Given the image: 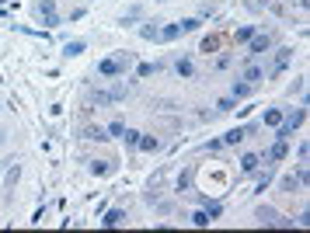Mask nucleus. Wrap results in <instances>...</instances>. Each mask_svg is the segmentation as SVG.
<instances>
[{
    "mask_svg": "<svg viewBox=\"0 0 310 233\" xmlns=\"http://www.w3.org/2000/svg\"><path fill=\"white\" fill-rule=\"evenodd\" d=\"M240 129H244V136H254V132L261 129V122H247V126H240Z\"/></svg>",
    "mask_w": 310,
    "mask_h": 233,
    "instance_id": "obj_40",
    "label": "nucleus"
},
{
    "mask_svg": "<svg viewBox=\"0 0 310 233\" xmlns=\"http://www.w3.org/2000/svg\"><path fill=\"white\" fill-rule=\"evenodd\" d=\"M160 21H147V24H140V38H147V42H157L160 38V28H157Z\"/></svg>",
    "mask_w": 310,
    "mask_h": 233,
    "instance_id": "obj_14",
    "label": "nucleus"
},
{
    "mask_svg": "<svg viewBox=\"0 0 310 233\" xmlns=\"http://www.w3.org/2000/svg\"><path fill=\"white\" fill-rule=\"evenodd\" d=\"M136 150H143V154H157V150H160V140H157V136H143V132H140Z\"/></svg>",
    "mask_w": 310,
    "mask_h": 233,
    "instance_id": "obj_13",
    "label": "nucleus"
},
{
    "mask_svg": "<svg viewBox=\"0 0 310 233\" xmlns=\"http://www.w3.org/2000/svg\"><path fill=\"white\" fill-rule=\"evenodd\" d=\"M289 63H293V49H289V46H282V49H275V63H272V70H268V74H265V77H282V74H286V70H289Z\"/></svg>",
    "mask_w": 310,
    "mask_h": 233,
    "instance_id": "obj_2",
    "label": "nucleus"
},
{
    "mask_svg": "<svg viewBox=\"0 0 310 233\" xmlns=\"http://www.w3.org/2000/svg\"><path fill=\"white\" fill-rule=\"evenodd\" d=\"M91 104H94V108H108V104H112L108 90H91Z\"/></svg>",
    "mask_w": 310,
    "mask_h": 233,
    "instance_id": "obj_24",
    "label": "nucleus"
},
{
    "mask_svg": "<svg viewBox=\"0 0 310 233\" xmlns=\"http://www.w3.org/2000/svg\"><path fill=\"white\" fill-rule=\"evenodd\" d=\"M119 140H122L126 146H136V143H140V132H136V129H122V136H119Z\"/></svg>",
    "mask_w": 310,
    "mask_h": 233,
    "instance_id": "obj_31",
    "label": "nucleus"
},
{
    "mask_svg": "<svg viewBox=\"0 0 310 233\" xmlns=\"http://www.w3.org/2000/svg\"><path fill=\"white\" fill-rule=\"evenodd\" d=\"M4 143H7V132H4V129H0V146H4Z\"/></svg>",
    "mask_w": 310,
    "mask_h": 233,
    "instance_id": "obj_42",
    "label": "nucleus"
},
{
    "mask_svg": "<svg viewBox=\"0 0 310 233\" xmlns=\"http://www.w3.org/2000/svg\"><path fill=\"white\" fill-rule=\"evenodd\" d=\"M18 181H21V164H18V160H11V167H7V174H4V198H11V195H14Z\"/></svg>",
    "mask_w": 310,
    "mask_h": 233,
    "instance_id": "obj_4",
    "label": "nucleus"
},
{
    "mask_svg": "<svg viewBox=\"0 0 310 233\" xmlns=\"http://www.w3.org/2000/svg\"><path fill=\"white\" fill-rule=\"evenodd\" d=\"M122 223H126V209H108L101 220V226H122Z\"/></svg>",
    "mask_w": 310,
    "mask_h": 233,
    "instance_id": "obj_12",
    "label": "nucleus"
},
{
    "mask_svg": "<svg viewBox=\"0 0 310 233\" xmlns=\"http://www.w3.org/2000/svg\"><path fill=\"white\" fill-rule=\"evenodd\" d=\"M157 70H160L157 63H140V66H136V77H154Z\"/></svg>",
    "mask_w": 310,
    "mask_h": 233,
    "instance_id": "obj_32",
    "label": "nucleus"
},
{
    "mask_svg": "<svg viewBox=\"0 0 310 233\" xmlns=\"http://www.w3.org/2000/svg\"><path fill=\"white\" fill-rule=\"evenodd\" d=\"M303 184H300V178L296 174H282V181H279V192H286V195H293V192H300Z\"/></svg>",
    "mask_w": 310,
    "mask_h": 233,
    "instance_id": "obj_10",
    "label": "nucleus"
},
{
    "mask_svg": "<svg viewBox=\"0 0 310 233\" xmlns=\"http://www.w3.org/2000/svg\"><path fill=\"white\" fill-rule=\"evenodd\" d=\"M279 122H282V112H279V108H268V112L261 115V126H268V129H275Z\"/></svg>",
    "mask_w": 310,
    "mask_h": 233,
    "instance_id": "obj_20",
    "label": "nucleus"
},
{
    "mask_svg": "<svg viewBox=\"0 0 310 233\" xmlns=\"http://www.w3.org/2000/svg\"><path fill=\"white\" fill-rule=\"evenodd\" d=\"M233 108H237L233 98H220V101H216V112H233Z\"/></svg>",
    "mask_w": 310,
    "mask_h": 233,
    "instance_id": "obj_36",
    "label": "nucleus"
},
{
    "mask_svg": "<svg viewBox=\"0 0 310 233\" xmlns=\"http://www.w3.org/2000/svg\"><path fill=\"white\" fill-rule=\"evenodd\" d=\"M84 49H87V42H84V38H74V42H67V46H63V56L70 60V56H80Z\"/></svg>",
    "mask_w": 310,
    "mask_h": 233,
    "instance_id": "obj_17",
    "label": "nucleus"
},
{
    "mask_svg": "<svg viewBox=\"0 0 310 233\" xmlns=\"http://www.w3.org/2000/svg\"><path fill=\"white\" fill-rule=\"evenodd\" d=\"M4 4H7V0H0V7H4Z\"/></svg>",
    "mask_w": 310,
    "mask_h": 233,
    "instance_id": "obj_43",
    "label": "nucleus"
},
{
    "mask_svg": "<svg viewBox=\"0 0 310 233\" xmlns=\"http://www.w3.org/2000/svg\"><path fill=\"white\" fill-rule=\"evenodd\" d=\"M115 60H119V70H122V74L136 63V56H133V52H115Z\"/></svg>",
    "mask_w": 310,
    "mask_h": 233,
    "instance_id": "obj_30",
    "label": "nucleus"
},
{
    "mask_svg": "<svg viewBox=\"0 0 310 233\" xmlns=\"http://www.w3.org/2000/svg\"><path fill=\"white\" fill-rule=\"evenodd\" d=\"M282 118H286L293 129H296V126H303V118H307V104H300L296 112H289V115H282Z\"/></svg>",
    "mask_w": 310,
    "mask_h": 233,
    "instance_id": "obj_21",
    "label": "nucleus"
},
{
    "mask_svg": "<svg viewBox=\"0 0 310 233\" xmlns=\"http://www.w3.org/2000/svg\"><path fill=\"white\" fill-rule=\"evenodd\" d=\"M233 63V56L230 52H223V56H220V60H216V70H227V66H230Z\"/></svg>",
    "mask_w": 310,
    "mask_h": 233,
    "instance_id": "obj_39",
    "label": "nucleus"
},
{
    "mask_svg": "<svg viewBox=\"0 0 310 233\" xmlns=\"http://www.w3.org/2000/svg\"><path fill=\"white\" fill-rule=\"evenodd\" d=\"M199 206L206 209V216H209V220H220V216H223V206H220V202H209L206 195H199Z\"/></svg>",
    "mask_w": 310,
    "mask_h": 233,
    "instance_id": "obj_11",
    "label": "nucleus"
},
{
    "mask_svg": "<svg viewBox=\"0 0 310 233\" xmlns=\"http://www.w3.org/2000/svg\"><path fill=\"white\" fill-rule=\"evenodd\" d=\"M254 220H258L261 226H293V220L279 216L275 206H258V209H254Z\"/></svg>",
    "mask_w": 310,
    "mask_h": 233,
    "instance_id": "obj_1",
    "label": "nucleus"
},
{
    "mask_svg": "<svg viewBox=\"0 0 310 233\" xmlns=\"http://www.w3.org/2000/svg\"><path fill=\"white\" fill-rule=\"evenodd\" d=\"M206 150H209V154H220V150H223V143H220V140H209V143H206Z\"/></svg>",
    "mask_w": 310,
    "mask_h": 233,
    "instance_id": "obj_41",
    "label": "nucleus"
},
{
    "mask_svg": "<svg viewBox=\"0 0 310 233\" xmlns=\"http://www.w3.org/2000/svg\"><path fill=\"white\" fill-rule=\"evenodd\" d=\"M258 164H261V156H258V154H244V156H240V170H244V174H251Z\"/></svg>",
    "mask_w": 310,
    "mask_h": 233,
    "instance_id": "obj_23",
    "label": "nucleus"
},
{
    "mask_svg": "<svg viewBox=\"0 0 310 233\" xmlns=\"http://www.w3.org/2000/svg\"><path fill=\"white\" fill-rule=\"evenodd\" d=\"M0 84H4V77H0Z\"/></svg>",
    "mask_w": 310,
    "mask_h": 233,
    "instance_id": "obj_45",
    "label": "nucleus"
},
{
    "mask_svg": "<svg viewBox=\"0 0 310 233\" xmlns=\"http://www.w3.org/2000/svg\"><path fill=\"white\" fill-rule=\"evenodd\" d=\"M98 74H101V77H108V80L122 77V70H119V60H115V56H108V60H101V63H98Z\"/></svg>",
    "mask_w": 310,
    "mask_h": 233,
    "instance_id": "obj_7",
    "label": "nucleus"
},
{
    "mask_svg": "<svg viewBox=\"0 0 310 233\" xmlns=\"http://www.w3.org/2000/svg\"><path fill=\"white\" fill-rule=\"evenodd\" d=\"M122 129H126V122H119V118H115V122H112L105 132H108V140H112V136H122Z\"/></svg>",
    "mask_w": 310,
    "mask_h": 233,
    "instance_id": "obj_37",
    "label": "nucleus"
},
{
    "mask_svg": "<svg viewBox=\"0 0 310 233\" xmlns=\"http://www.w3.org/2000/svg\"><path fill=\"white\" fill-rule=\"evenodd\" d=\"M80 140H87V143H105V140H108V132H105L101 126H84Z\"/></svg>",
    "mask_w": 310,
    "mask_h": 233,
    "instance_id": "obj_8",
    "label": "nucleus"
},
{
    "mask_svg": "<svg viewBox=\"0 0 310 233\" xmlns=\"http://www.w3.org/2000/svg\"><path fill=\"white\" fill-rule=\"evenodd\" d=\"M244 140H247V136H244V129L237 126V129H230V132H227L220 143H223V146H237V143H244Z\"/></svg>",
    "mask_w": 310,
    "mask_h": 233,
    "instance_id": "obj_18",
    "label": "nucleus"
},
{
    "mask_svg": "<svg viewBox=\"0 0 310 233\" xmlns=\"http://www.w3.org/2000/svg\"><path fill=\"white\" fill-rule=\"evenodd\" d=\"M157 4H164V0H157Z\"/></svg>",
    "mask_w": 310,
    "mask_h": 233,
    "instance_id": "obj_44",
    "label": "nucleus"
},
{
    "mask_svg": "<svg viewBox=\"0 0 310 233\" xmlns=\"http://www.w3.org/2000/svg\"><path fill=\"white\" fill-rule=\"evenodd\" d=\"M192 223H195V226H209L213 220L206 216V209H199V212H192Z\"/></svg>",
    "mask_w": 310,
    "mask_h": 233,
    "instance_id": "obj_35",
    "label": "nucleus"
},
{
    "mask_svg": "<svg viewBox=\"0 0 310 233\" xmlns=\"http://www.w3.org/2000/svg\"><path fill=\"white\" fill-rule=\"evenodd\" d=\"M140 18H143V7L136 4V7H129V10L122 14V21H119V24H133V21H140Z\"/></svg>",
    "mask_w": 310,
    "mask_h": 233,
    "instance_id": "obj_26",
    "label": "nucleus"
},
{
    "mask_svg": "<svg viewBox=\"0 0 310 233\" xmlns=\"http://www.w3.org/2000/svg\"><path fill=\"white\" fill-rule=\"evenodd\" d=\"M254 32H258L254 24H244V28H237V32H233V42H237V46H247V42L254 38Z\"/></svg>",
    "mask_w": 310,
    "mask_h": 233,
    "instance_id": "obj_15",
    "label": "nucleus"
},
{
    "mask_svg": "<svg viewBox=\"0 0 310 233\" xmlns=\"http://www.w3.org/2000/svg\"><path fill=\"white\" fill-rule=\"evenodd\" d=\"M178 35H181V28H178V24H164V28H160V42H174Z\"/></svg>",
    "mask_w": 310,
    "mask_h": 233,
    "instance_id": "obj_27",
    "label": "nucleus"
},
{
    "mask_svg": "<svg viewBox=\"0 0 310 233\" xmlns=\"http://www.w3.org/2000/svg\"><path fill=\"white\" fill-rule=\"evenodd\" d=\"M247 94H251V84H247V80H233V87H230V98H233V101H244Z\"/></svg>",
    "mask_w": 310,
    "mask_h": 233,
    "instance_id": "obj_16",
    "label": "nucleus"
},
{
    "mask_svg": "<svg viewBox=\"0 0 310 233\" xmlns=\"http://www.w3.org/2000/svg\"><path fill=\"white\" fill-rule=\"evenodd\" d=\"M296 156H300V164H307V160H310V143H300V150H296Z\"/></svg>",
    "mask_w": 310,
    "mask_h": 233,
    "instance_id": "obj_38",
    "label": "nucleus"
},
{
    "mask_svg": "<svg viewBox=\"0 0 310 233\" xmlns=\"http://www.w3.org/2000/svg\"><path fill=\"white\" fill-rule=\"evenodd\" d=\"M240 80H247L251 87H254V84H261V80H265V66H258V63H251V60H247V66H244Z\"/></svg>",
    "mask_w": 310,
    "mask_h": 233,
    "instance_id": "obj_6",
    "label": "nucleus"
},
{
    "mask_svg": "<svg viewBox=\"0 0 310 233\" xmlns=\"http://www.w3.org/2000/svg\"><path fill=\"white\" fill-rule=\"evenodd\" d=\"M174 192H178V195H181V192H192V170H181V174H178Z\"/></svg>",
    "mask_w": 310,
    "mask_h": 233,
    "instance_id": "obj_22",
    "label": "nucleus"
},
{
    "mask_svg": "<svg viewBox=\"0 0 310 233\" xmlns=\"http://www.w3.org/2000/svg\"><path fill=\"white\" fill-rule=\"evenodd\" d=\"M220 46H223V42H220V35H202L199 52H206V56H209V52H220Z\"/></svg>",
    "mask_w": 310,
    "mask_h": 233,
    "instance_id": "obj_9",
    "label": "nucleus"
},
{
    "mask_svg": "<svg viewBox=\"0 0 310 233\" xmlns=\"http://www.w3.org/2000/svg\"><path fill=\"white\" fill-rule=\"evenodd\" d=\"M164 181H167V170H157L154 178H150V184H147V192H160V188H164Z\"/></svg>",
    "mask_w": 310,
    "mask_h": 233,
    "instance_id": "obj_29",
    "label": "nucleus"
},
{
    "mask_svg": "<svg viewBox=\"0 0 310 233\" xmlns=\"http://www.w3.org/2000/svg\"><path fill=\"white\" fill-rule=\"evenodd\" d=\"M42 24H46V28H60V14H56V10H46V14H42Z\"/></svg>",
    "mask_w": 310,
    "mask_h": 233,
    "instance_id": "obj_33",
    "label": "nucleus"
},
{
    "mask_svg": "<svg viewBox=\"0 0 310 233\" xmlns=\"http://www.w3.org/2000/svg\"><path fill=\"white\" fill-rule=\"evenodd\" d=\"M178 28H181V32H199V28H202V21H199V18H185Z\"/></svg>",
    "mask_w": 310,
    "mask_h": 233,
    "instance_id": "obj_34",
    "label": "nucleus"
},
{
    "mask_svg": "<svg viewBox=\"0 0 310 233\" xmlns=\"http://www.w3.org/2000/svg\"><path fill=\"white\" fill-rule=\"evenodd\" d=\"M108 170H112V160H91V174L94 178H105Z\"/></svg>",
    "mask_w": 310,
    "mask_h": 233,
    "instance_id": "obj_25",
    "label": "nucleus"
},
{
    "mask_svg": "<svg viewBox=\"0 0 310 233\" xmlns=\"http://www.w3.org/2000/svg\"><path fill=\"white\" fill-rule=\"evenodd\" d=\"M272 49V35H258L254 32V38L247 42V60H254V56H265Z\"/></svg>",
    "mask_w": 310,
    "mask_h": 233,
    "instance_id": "obj_3",
    "label": "nucleus"
},
{
    "mask_svg": "<svg viewBox=\"0 0 310 233\" xmlns=\"http://www.w3.org/2000/svg\"><path fill=\"white\" fill-rule=\"evenodd\" d=\"M286 154H289V146H286V140H275V143H272V146H268V150L261 154V164H268V167H272L275 160H282Z\"/></svg>",
    "mask_w": 310,
    "mask_h": 233,
    "instance_id": "obj_5",
    "label": "nucleus"
},
{
    "mask_svg": "<svg viewBox=\"0 0 310 233\" xmlns=\"http://www.w3.org/2000/svg\"><path fill=\"white\" fill-rule=\"evenodd\" d=\"M174 70H178V77H195V66H192L188 56H181V60L174 63Z\"/></svg>",
    "mask_w": 310,
    "mask_h": 233,
    "instance_id": "obj_19",
    "label": "nucleus"
},
{
    "mask_svg": "<svg viewBox=\"0 0 310 233\" xmlns=\"http://www.w3.org/2000/svg\"><path fill=\"white\" fill-rule=\"evenodd\" d=\"M126 94H129V87H126V84H112V90H108L112 104H115V101H126Z\"/></svg>",
    "mask_w": 310,
    "mask_h": 233,
    "instance_id": "obj_28",
    "label": "nucleus"
}]
</instances>
